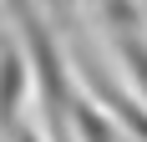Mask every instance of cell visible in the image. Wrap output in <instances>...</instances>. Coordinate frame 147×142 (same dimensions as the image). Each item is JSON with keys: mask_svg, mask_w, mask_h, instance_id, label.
Here are the masks:
<instances>
[{"mask_svg": "<svg viewBox=\"0 0 147 142\" xmlns=\"http://www.w3.org/2000/svg\"><path fill=\"white\" fill-rule=\"evenodd\" d=\"M30 5H41V0H5V15H10V20H15V15H26Z\"/></svg>", "mask_w": 147, "mask_h": 142, "instance_id": "cell-7", "label": "cell"}, {"mask_svg": "<svg viewBox=\"0 0 147 142\" xmlns=\"http://www.w3.org/2000/svg\"><path fill=\"white\" fill-rule=\"evenodd\" d=\"M0 142H51V137H41V132L30 127V122H15V127L5 132V137H0Z\"/></svg>", "mask_w": 147, "mask_h": 142, "instance_id": "cell-6", "label": "cell"}, {"mask_svg": "<svg viewBox=\"0 0 147 142\" xmlns=\"http://www.w3.org/2000/svg\"><path fill=\"white\" fill-rule=\"evenodd\" d=\"M91 5H96V20H102L107 41H117V36H142L147 30L142 0H91Z\"/></svg>", "mask_w": 147, "mask_h": 142, "instance_id": "cell-5", "label": "cell"}, {"mask_svg": "<svg viewBox=\"0 0 147 142\" xmlns=\"http://www.w3.org/2000/svg\"><path fill=\"white\" fill-rule=\"evenodd\" d=\"M26 97H30V61L20 41H0V137L26 122Z\"/></svg>", "mask_w": 147, "mask_h": 142, "instance_id": "cell-2", "label": "cell"}, {"mask_svg": "<svg viewBox=\"0 0 147 142\" xmlns=\"http://www.w3.org/2000/svg\"><path fill=\"white\" fill-rule=\"evenodd\" d=\"M20 26V46H26V61H30V91L46 112V137L51 142H66V117H71V101H76V66L61 46L56 26L46 20L41 5H30L26 15H15Z\"/></svg>", "mask_w": 147, "mask_h": 142, "instance_id": "cell-1", "label": "cell"}, {"mask_svg": "<svg viewBox=\"0 0 147 142\" xmlns=\"http://www.w3.org/2000/svg\"><path fill=\"white\" fill-rule=\"evenodd\" d=\"M66 132H71V142H127V132L117 127V117L107 112L91 91H76L71 117H66Z\"/></svg>", "mask_w": 147, "mask_h": 142, "instance_id": "cell-3", "label": "cell"}, {"mask_svg": "<svg viewBox=\"0 0 147 142\" xmlns=\"http://www.w3.org/2000/svg\"><path fill=\"white\" fill-rule=\"evenodd\" d=\"M112 46V56H117L122 76H127V91H132L137 101H147V30L142 36H117Z\"/></svg>", "mask_w": 147, "mask_h": 142, "instance_id": "cell-4", "label": "cell"}]
</instances>
